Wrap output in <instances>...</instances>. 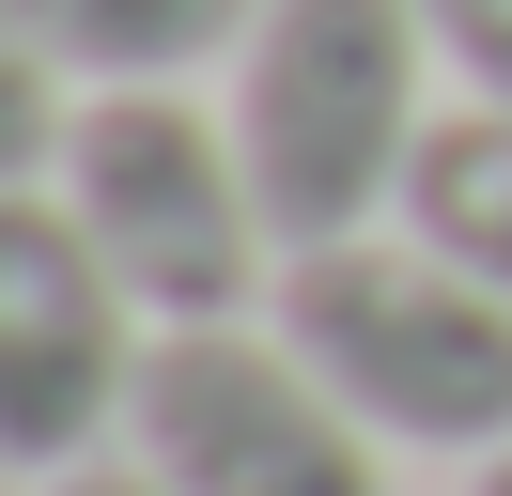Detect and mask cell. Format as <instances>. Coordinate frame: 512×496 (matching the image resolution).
<instances>
[{
    "instance_id": "cell-1",
    "label": "cell",
    "mask_w": 512,
    "mask_h": 496,
    "mask_svg": "<svg viewBox=\"0 0 512 496\" xmlns=\"http://www.w3.org/2000/svg\"><path fill=\"white\" fill-rule=\"evenodd\" d=\"M435 31L419 0H264V31L218 62V124L249 155L280 248H342L404 217V171L435 140Z\"/></svg>"
},
{
    "instance_id": "cell-2",
    "label": "cell",
    "mask_w": 512,
    "mask_h": 496,
    "mask_svg": "<svg viewBox=\"0 0 512 496\" xmlns=\"http://www.w3.org/2000/svg\"><path fill=\"white\" fill-rule=\"evenodd\" d=\"M264 326L342 388V419L373 450H435V465H497L512 450V295L466 279L419 233H342V248H280Z\"/></svg>"
},
{
    "instance_id": "cell-3",
    "label": "cell",
    "mask_w": 512,
    "mask_h": 496,
    "mask_svg": "<svg viewBox=\"0 0 512 496\" xmlns=\"http://www.w3.org/2000/svg\"><path fill=\"white\" fill-rule=\"evenodd\" d=\"M47 186L156 326H233V310L280 295V217H264L233 124L187 109V93H78Z\"/></svg>"
},
{
    "instance_id": "cell-4",
    "label": "cell",
    "mask_w": 512,
    "mask_h": 496,
    "mask_svg": "<svg viewBox=\"0 0 512 496\" xmlns=\"http://www.w3.org/2000/svg\"><path fill=\"white\" fill-rule=\"evenodd\" d=\"M125 465L156 496H388V450L342 419V388L264 310L156 326L140 403H125Z\"/></svg>"
},
{
    "instance_id": "cell-5",
    "label": "cell",
    "mask_w": 512,
    "mask_h": 496,
    "mask_svg": "<svg viewBox=\"0 0 512 496\" xmlns=\"http://www.w3.org/2000/svg\"><path fill=\"white\" fill-rule=\"evenodd\" d=\"M156 357V310L109 279V248L63 217V186H0V465L63 481L109 465Z\"/></svg>"
},
{
    "instance_id": "cell-6",
    "label": "cell",
    "mask_w": 512,
    "mask_h": 496,
    "mask_svg": "<svg viewBox=\"0 0 512 496\" xmlns=\"http://www.w3.org/2000/svg\"><path fill=\"white\" fill-rule=\"evenodd\" d=\"M16 16L63 62V93H187L264 31V0H16Z\"/></svg>"
},
{
    "instance_id": "cell-7",
    "label": "cell",
    "mask_w": 512,
    "mask_h": 496,
    "mask_svg": "<svg viewBox=\"0 0 512 496\" xmlns=\"http://www.w3.org/2000/svg\"><path fill=\"white\" fill-rule=\"evenodd\" d=\"M404 233L512 295V109H466V93L435 109V140H419V171H404Z\"/></svg>"
},
{
    "instance_id": "cell-8",
    "label": "cell",
    "mask_w": 512,
    "mask_h": 496,
    "mask_svg": "<svg viewBox=\"0 0 512 496\" xmlns=\"http://www.w3.org/2000/svg\"><path fill=\"white\" fill-rule=\"evenodd\" d=\"M63 124H78L63 62L32 47V16H16V0H0V186H47V171H63Z\"/></svg>"
},
{
    "instance_id": "cell-9",
    "label": "cell",
    "mask_w": 512,
    "mask_h": 496,
    "mask_svg": "<svg viewBox=\"0 0 512 496\" xmlns=\"http://www.w3.org/2000/svg\"><path fill=\"white\" fill-rule=\"evenodd\" d=\"M419 31H435L466 109H512V0H419Z\"/></svg>"
},
{
    "instance_id": "cell-10",
    "label": "cell",
    "mask_w": 512,
    "mask_h": 496,
    "mask_svg": "<svg viewBox=\"0 0 512 496\" xmlns=\"http://www.w3.org/2000/svg\"><path fill=\"white\" fill-rule=\"evenodd\" d=\"M32 496H156L140 465H63V481H32Z\"/></svg>"
},
{
    "instance_id": "cell-11",
    "label": "cell",
    "mask_w": 512,
    "mask_h": 496,
    "mask_svg": "<svg viewBox=\"0 0 512 496\" xmlns=\"http://www.w3.org/2000/svg\"><path fill=\"white\" fill-rule=\"evenodd\" d=\"M466 496H512V450H497V465H466Z\"/></svg>"
}]
</instances>
